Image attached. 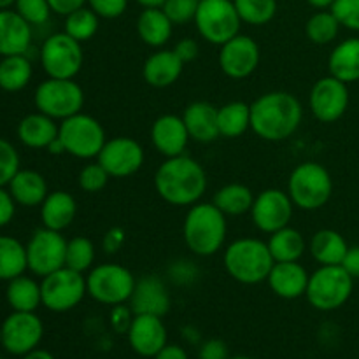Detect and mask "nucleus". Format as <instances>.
I'll return each instance as SVG.
<instances>
[{"instance_id":"f257e3e1","label":"nucleus","mask_w":359,"mask_h":359,"mask_svg":"<svg viewBox=\"0 0 359 359\" xmlns=\"http://www.w3.org/2000/svg\"><path fill=\"white\" fill-rule=\"evenodd\" d=\"M154 189L170 205L191 207L205 195L207 174L191 156L165 158L154 174Z\"/></svg>"},{"instance_id":"f03ea898","label":"nucleus","mask_w":359,"mask_h":359,"mask_svg":"<svg viewBox=\"0 0 359 359\" xmlns=\"http://www.w3.org/2000/svg\"><path fill=\"white\" fill-rule=\"evenodd\" d=\"M304 107L287 91H269L251 104V130L263 140L280 142L300 128Z\"/></svg>"},{"instance_id":"7ed1b4c3","label":"nucleus","mask_w":359,"mask_h":359,"mask_svg":"<svg viewBox=\"0 0 359 359\" xmlns=\"http://www.w3.org/2000/svg\"><path fill=\"white\" fill-rule=\"evenodd\" d=\"M226 216L214 203L198 202L189 207L182 223V238L195 256H214L226 241Z\"/></svg>"},{"instance_id":"20e7f679","label":"nucleus","mask_w":359,"mask_h":359,"mask_svg":"<svg viewBox=\"0 0 359 359\" xmlns=\"http://www.w3.org/2000/svg\"><path fill=\"white\" fill-rule=\"evenodd\" d=\"M223 263L231 279L237 280L238 284L255 286L269 279V273L276 262L266 242L244 237L233 241L224 249Z\"/></svg>"},{"instance_id":"39448f33","label":"nucleus","mask_w":359,"mask_h":359,"mask_svg":"<svg viewBox=\"0 0 359 359\" xmlns=\"http://www.w3.org/2000/svg\"><path fill=\"white\" fill-rule=\"evenodd\" d=\"M286 191L294 207L302 210H318L332 198V175L321 163L305 161L293 168Z\"/></svg>"},{"instance_id":"423d86ee","label":"nucleus","mask_w":359,"mask_h":359,"mask_svg":"<svg viewBox=\"0 0 359 359\" xmlns=\"http://www.w3.org/2000/svg\"><path fill=\"white\" fill-rule=\"evenodd\" d=\"M354 279L342 265H321L309 277L307 302L321 312H332L347 304L353 294Z\"/></svg>"},{"instance_id":"0eeeda50","label":"nucleus","mask_w":359,"mask_h":359,"mask_svg":"<svg viewBox=\"0 0 359 359\" xmlns=\"http://www.w3.org/2000/svg\"><path fill=\"white\" fill-rule=\"evenodd\" d=\"M58 137L67 154L77 160H93L107 142L102 123L83 111L60 121Z\"/></svg>"},{"instance_id":"6e6552de","label":"nucleus","mask_w":359,"mask_h":359,"mask_svg":"<svg viewBox=\"0 0 359 359\" xmlns=\"http://www.w3.org/2000/svg\"><path fill=\"white\" fill-rule=\"evenodd\" d=\"M193 21L200 37L214 46H223L233 39L242 27L233 0H200Z\"/></svg>"},{"instance_id":"1a4fd4ad","label":"nucleus","mask_w":359,"mask_h":359,"mask_svg":"<svg viewBox=\"0 0 359 359\" xmlns=\"http://www.w3.org/2000/svg\"><path fill=\"white\" fill-rule=\"evenodd\" d=\"M135 283V276L119 263H102L93 266L86 276L88 294L109 307L130 302Z\"/></svg>"},{"instance_id":"9d476101","label":"nucleus","mask_w":359,"mask_h":359,"mask_svg":"<svg viewBox=\"0 0 359 359\" xmlns=\"http://www.w3.org/2000/svg\"><path fill=\"white\" fill-rule=\"evenodd\" d=\"M34 104L42 114L63 121L83 111L84 91L74 79L48 77L35 88Z\"/></svg>"},{"instance_id":"9b49d317","label":"nucleus","mask_w":359,"mask_h":359,"mask_svg":"<svg viewBox=\"0 0 359 359\" xmlns=\"http://www.w3.org/2000/svg\"><path fill=\"white\" fill-rule=\"evenodd\" d=\"M42 70L55 79H74L84 63L83 44L65 32L51 34L39 51Z\"/></svg>"},{"instance_id":"f8f14e48","label":"nucleus","mask_w":359,"mask_h":359,"mask_svg":"<svg viewBox=\"0 0 359 359\" xmlns=\"http://www.w3.org/2000/svg\"><path fill=\"white\" fill-rule=\"evenodd\" d=\"M42 305L51 312H69L76 309L88 294L84 273L63 266L41 280Z\"/></svg>"},{"instance_id":"ddd939ff","label":"nucleus","mask_w":359,"mask_h":359,"mask_svg":"<svg viewBox=\"0 0 359 359\" xmlns=\"http://www.w3.org/2000/svg\"><path fill=\"white\" fill-rule=\"evenodd\" d=\"M67 238L62 231L51 228H37L32 233L27 244L28 270L37 277H46L49 273L65 266Z\"/></svg>"},{"instance_id":"4468645a","label":"nucleus","mask_w":359,"mask_h":359,"mask_svg":"<svg viewBox=\"0 0 359 359\" xmlns=\"http://www.w3.org/2000/svg\"><path fill=\"white\" fill-rule=\"evenodd\" d=\"M294 203L290 198L287 191L277 188L263 189L255 196L251 207V219L255 226L263 233H276L283 228L290 226L293 219Z\"/></svg>"},{"instance_id":"2eb2a0df","label":"nucleus","mask_w":359,"mask_h":359,"mask_svg":"<svg viewBox=\"0 0 359 359\" xmlns=\"http://www.w3.org/2000/svg\"><path fill=\"white\" fill-rule=\"evenodd\" d=\"M2 347L14 356H25L37 349L44 337V325L35 312H16L9 314L0 326Z\"/></svg>"},{"instance_id":"dca6fc26","label":"nucleus","mask_w":359,"mask_h":359,"mask_svg":"<svg viewBox=\"0 0 359 359\" xmlns=\"http://www.w3.org/2000/svg\"><path fill=\"white\" fill-rule=\"evenodd\" d=\"M146 153L144 147L132 137H114L102 147L97 161L114 179H125L142 168Z\"/></svg>"},{"instance_id":"f3484780","label":"nucleus","mask_w":359,"mask_h":359,"mask_svg":"<svg viewBox=\"0 0 359 359\" xmlns=\"http://www.w3.org/2000/svg\"><path fill=\"white\" fill-rule=\"evenodd\" d=\"M309 107L314 118L321 123H335L349 107V90L344 81L333 76L316 81L309 95Z\"/></svg>"},{"instance_id":"a211bd4d","label":"nucleus","mask_w":359,"mask_h":359,"mask_svg":"<svg viewBox=\"0 0 359 359\" xmlns=\"http://www.w3.org/2000/svg\"><path fill=\"white\" fill-rule=\"evenodd\" d=\"M219 48L217 62H219L221 72L230 79H245L258 69L262 53H259L258 42L249 35H235Z\"/></svg>"},{"instance_id":"6ab92c4d","label":"nucleus","mask_w":359,"mask_h":359,"mask_svg":"<svg viewBox=\"0 0 359 359\" xmlns=\"http://www.w3.org/2000/svg\"><path fill=\"white\" fill-rule=\"evenodd\" d=\"M130 307L133 314H146L163 318L170 311V294L161 277L147 273L137 279L133 293L130 297Z\"/></svg>"},{"instance_id":"aec40b11","label":"nucleus","mask_w":359,"mask_h":359,"mask_svg":"<svg viewBox=\"0 0 359 359\" xmlns=\"http://www.w3.org/2000/svg\"><path fill=\"white\" fill-rule=\"evenodd\" d=\"M191 140L182 116L163 114L156 118L151 126V142L154 149L165 158L184 154L188 142Z\"/></svg>"},{"instance_id":"412c9836","label":"nucleus","mask_w":359,"mask_h":359,"mask_svg":"<svg viewBox=\"0 0 359 359\" xmlns=\"http://www.w3.org/2000/svg\"><path fill=\"white\" fill-rule=\"evenodd\" d=\"M126 335L132 349L142 358H154L167 346V328L158 316H135Z\"/></svg>"},{"instance_id":"4be33fe9","label":"nucleus","mask_w":359,"mask_h":359,"mask_svg":"<svg viewBox=\"0 0 359 359\" xmlns=\"http://www.w3.org/2000/svg\"><path fill=\"white\" fill-rule=\"evenodd\" d=\"M309 277L311 273L302 263L283 262L273 263L266 283H269L272 293L283 300H297V298L305 297Z\"/></svg>"},{"instance_id":"5701e85b","label":"nucleus","mask_w":359,"mask_h":359,"mask_svg":"<svg viewBox=\"0 0 359 359\" xmlns=\"http://www.w3.org/2000/svg\"><path fill=\"white\" fill-rule=\"evenodd\" d=\"M32 28L16 11H0V56L27 55L34 39Z\"/></svg>"},{"instance_id":"b1692460","label":"nucleus","mask_w":359,"mask_h":359,"mask_svg":"<svg viewBox=\"0 0 359 359\" xmlns=\"http://www.w3.org/2000/svg\"><path fill=\"white\" fill-rule=\"evenodd\" d=\"M184 63L181 62L174 49L160 48L153 55L147 56L142 67V76L149 86L168 88L181 77Z\"/></svg>"},{"instance_id":"393cba45","label":"nucleus","mask_w":359,"mask_h":359,"mask_svg":"<svg viewBox=\"0 0 359 359\" xmlns=\"http://www.w3.org/2000/svg\"><path fill=\"white\" fill-rule=\"evenodd\" d=\"M184 125L189 137L196 142L209 144L219 139V126H217V107L209 102H193L184 109Z\"/></svg>"},{"instance_id":"a878e982","label":"nucleus","mask_w":359,"mask_h":359,"mask_svg":"<svg viewBox=\"0 0 359 359\" xmlns=\"http://www.w3.org/2000/svg\"><path fill=\"white\" fill-rule=\"evenodd\" d=\"M16 133L23 146L30 149H48L49 144L58 137V125H56V119L37 111L34 114L25 116L18 123Z\"/></svg>"},{"instance_id":"bb28decb","label":"nucleus","mask_w":359,"mask_h":359,"mask_svg":"<svg viewBox=\"0 0 359 359\" xmlns=\"http://www.w3.org/2000/svg\"><path fill=\"white\" fill-rule=\"evenodd\" d=\"M77 214V203L70 193L51 191L48 193L44 202L41 203V221L42 226L51 230L63 231L74 223Z\"/></svg>"},{"instance_id":"cd10ccee","label":"nucleus","mask_w":359,"mask_h":359,"mask_svg":"<svg viewBox=\"0 0 359 359\" xmlns=\"http://www.w3.org/2000/svg\"><path fill=\"white\" fill-rule=\"evenodd\" d=\"M174 23L168 20L161 7H146L137 18V34L149 48H163L172 39Z\"/></svg>"},{"instance_id":"c85d7f7f","label":"nucleus","mask_w":359,"mask_h":359,"mask_svg":"<svg viewBox=\"0 0 359 359\" xmlns=\"http://www.w3.org/2000/svg\"><path fill=\"white\" fill-rule=\"evenodd\" d=\"M9 191L14 202L23 207H37L48 196V182L44 175L35 170H18V174L11 179Z\"/></svg>"},{"instance_id":"c756f323","label":"nucleus","mask_w":359,"mask_h":359,"mask_svg":"<svg viewBox=\"0 0 359 359\" xmlns=\"http://www.w3.org/2000/svg\"><path fill=\"white\" fill-rule=\"evenodd\" d=\"M330 76L346 84L359 81V39H346L335 46L328 58Z\"/></svg>"},{"instance_id":"7c9ffc66","label":"nucleus","mask_w":359,"mask_h":359,"mask_svg":"<svg viewBox=\"0 0 359 359\" xmlns=\"http://www.w3.org/2000/svg\"><path fill=\"white\" fill-rule=\"evenodd\" d=\"M309 251L319 265H342L349 245L339 231L326 228L312 235Z\"/></svg>"},{"instance_id":"2f4dec72","label":"nucleus","mask_w":359,"mask_h":359,"mask_svg":"<svg viewBox=\"0 0 359 359\" xmlns=\"http://www.w3.org/2000/svg\"><path fill=\"white\" fill-rule=\"evenodd\" d=\"M6 300L16 312H35L42 305L41 284L32 277H14L7 283Z\"/></svg>"},{"instance_id":"473e14b6","label":"nucleus","mask_w":359,"mask_h":359,"mask_svg":"<svg viewBox=\"0 0 359 359\" xmlns=\"http://www.w3.org/2000/svg\"><path fill=\"white\" fill-rule=\"evenodd\" d=\"M34 76V67L27 55L2 56L0 60V90L16 93L25 90Z\"/></svg>"},{"instance_id":"72a5a7b5","label":"nucleus","mask_w":359,"mask_h":359,"mask_svg":"<svg viewBox=\"0 0 359 359\" xmlns=\"http://www.w3.org/2000/svg\"><path fill=\"white\" fill-rule=\"evenodd\" d=\"M219 135L224 139H237L251 128V105L245 102H228L217 109Z\"/></svg>"},{"instance_id":"f704fd0d","label":"nucleus","mask_w":359,"mask_h":359,"mask_svg":"<svg viewBox=\"0 0 359 359\" xmlns=\"http://www.w3.org/2000/svg\"><path fill=\"white\" fill-rule=\"evenodd\" d=\"M266 244H269V249L276 263L300 262L302 256L305 255V249H307V242H305L304 235L291 226H286L270 235Z\"/></svg>"},{"instance_id":"c9c22d12","label":"nucleus","mask_w":359,"mask_h":359,"mask_svg":"<svg viewBox=\"0 0 359 359\" xmlns=\"http://www.w3.org/2000/svg\"><path fill=\"white\" fill-rule=\"evenodd\" d=\"M252 202H255V195H252L251 188H248L245 184H238V182H231V184L217 189L212 200L214 205L224 216H244V214L251 212Z\"/></svg>"},{"instance_id":"e433bc0d","label":"nucleus","mask_w":359,"mask_h":359,"mask_svg":"<svg viewBox=\"0 0 359 359\" xmlns=\"http://www.w3.org/2000/svg\"><path fill=\"white\" fill-rule=\"evenodd\" d=\"M28 270L27 245L9 235H0V280L9 283Z\"/></svg>"},{"instance_id":"4c0bfd02","label":"nucleus","mask_w":359,"mask_h":359,"mask_svg":"<svg viewBox=\"0 0 359 359\" xmlns=\"http://www.w3.org/2000/svg\"><path fill=\"white\" fill-rule=\"evenodd\" d=\"M340 23L332 11L321 9L316 14H312L305 25V34H307L309 41L314 42L318 46H326L333 42L339 35Z\"/></svg>"},{"instance_id":"58836bf2","label":"nucleus","mask_w":359,"mask_h":359,"mask_svg":"<svg viewBox=\"0 0 359 359\" xmlns=\"http://www.w3.org/2000/svg\"><path fill=\"white\" fill-rule=\"evenodd\" d=\"M98 27H100V18L90 7L84 6L65 16V30L63 32L83 44V42H88L95 37Z\"/></svg>"},{"instance_id":"ea45409f","label":"nucleus","mask_w":359,"mask_h":359,"mask_svg":"<svg viewBox=\"0 0 359 359\" xmlns=\"http://www.w3.org/2000/svg\"><path fill=\"white\" fill-rule=\"evenodd\" d=\"M242 23L263 27L277 14V0H233Z\"/></svg>"},{"instance_id":"a19ab883","label":"nucleus","mask_w":359,"mask_h":359,"mask_svg":"<svg viewBox=\"0 0 359 359\" xmlns=\"http://www.w3.org/2000/svg\"><path fill=\"white\" fill-rule=\"evenodd\" d=\"M95 245L88 237H74L67 242L65 266L76 272H90L95 263Z\"/></svg>"},{"instance_id":"79ce46f5","label":"nucleus","mask_w":359,"mask_h":359,"mask_svg":"<svg viewBox=\"0 0 359 359\" xmlns=\"http://www.w3.org/2000/svg\"><path fill=\"white\" fill-rule=\"evenodd\" d=\"M14 11L27 23H30L32 27H42V25H46L53 13L48 0H16Z\"/></svg>"},{"instance_id":"37998d69","label":"nucleus","mask_w":359,"mask_h":359,"mask_svg":"<svg viewBox=\"0 0 359 359\" xmlns=\"http://www.w3.org/2000/svg\"><path fill=\"white\" fill-rule=\"evenodd\" d=\"M109 179L111 175L107 174V170L98 161H95V163H88L86 167L81 168L79 175H77V184L83 191L98 193L107 186Z\"/></svg>"},{"instance_id":"c03bdc74","label":"nucleus","mask_w":359,"mask_h":359,"mask_svg":"<svg viewBox=\"0 0 359 359\" xmlns=\"http://www.w3.org/2000/svg\"><path fill=\"white\" fill-rule=\"evenodd\" d=\"M20 170V154L9 140L0 137V188L9 186L11 179Z\"/></svg>"},{"instance_id":"a18cd8bd","label":"nucleus","mask_w":359,"mask_h":359,"mask_svg":"<svg viewBox=\"0 0 359 359\" xmlns=\"http://www.w3.org/2000/svg\"><path fill=\"white\" fill-rule=\"evenodd\" d=\"M200 0H165L161 9L174 25H186L195 20Z\"/></svg>"},{"instance_id":"49530a36","label":"nucleus","mask_w":359,"mask_h":359,"mask_svg":"<svg viewBox=\"0 0 359 359\" xmlns=\"http://www.w3.org/2000/svg\"><path fill=\"white\" fill-rule=\"evenodd\" d=\"M340 27L359 32V0H335L330 7Z\"/></svg>"},{"instance_id":"de8ad7c7","label":"nucleus","mask_w":359,"mask_h":359,"mask_svg":"<svg viewBox=\"0 0 359 359\" xmlns=\"http://www.w3.org/2000/svg\"><path fill=\"white\" fill-rule=\"evenodd\" d=\"M198 266L189 259H177L168 266V279L177 286H189L198 279Z\"/></svg>"},{"instance_id":"09e8293b","label":"nucleus","mask_w":359,"mask_h":359,"mask_svg":"<svg viewBox=\"0 0 359 359\" xmlns=\"http://www.w3.org/2000/svg\"><path fill=\"white\" fill-rule=\"evenodd\" d=\"M86 4L102 20H116L128 9V0H86Z\"/></svg>"},{"instance_id":"8fccbe9b","label":"nucleus","mask_w":359,"mask_h":359,"mask_svg":"<svg viewBox=\"0 0 359 359\" xmlns=\"http://www.w3.org/2000/svg\"><path fill=\"white\" fill-rule=\"evenodd\" d=\"M133 318H135V314H133L130 305L121 304L111 307V316H109V319H111V326L116 333H128Z\"/></svg>"},{"instance_id":"3c124183","label":"nucleus","mask_w":359,"mask_h":359,"mask_svg":"<svg viewBox=\"0 0 359 359\" xmlns=\"http://www.w3.org/2000/svg\"><path fill=\"white\" fill-rule=\"evenodd\" d=\"M16 205L13 195H11L9 189L0 188V228L7 226L11 221L14 219V214H16Z\"/></svg>"},{"instance_id":"603ef678","label":"nucleus","mask_w":359,"mask_h":359,"mask_svg":"<svg viewBox=\"0 0 359 359\" xmlns=\"http://www.w3.org/2000/svg\"><path fill=\"white\" fill-rule=\"evenodd\" d=\"M125 241H126L125 230L119 226H114L111 228V230L105 231L104 241H102V248H104V251L107 252V255H116V252L123 248Z\"/></svg>"},{"instance_id":"864d4df0","label":"nucleus","mask_w":359,"mask_h":359,"mask_svg":"<svg viewBox=\"0 0 359 359\" xmlns=\"http://www.w3.org/2000/svg\"><path fill=\"white\" fill-rule=\"evenodd\" d=\"M228 347L223 340H207L200 349V359H228Z\"/></svg>"},{"instance_id":"5fc2aeb1","label":"nucleus","mask_w":359,"mask_h":359,"mask_svg":"<svg viewBox=\"0 0 359 359\" xmlns=\"http://www.w3.org/2000/svg\"><path fill=\"white\" fill-rule=\"evenodd\" d=\"M174 53L181 58L182 63H189L198 56V44L195 39L184 37L174 46Z\"/></svg>"},{"instance_id":"6e6d98bb","label":"nucleus","mask_w":359,"mask_h":359,"mask_svg":"<svg viewBox=\"0 0 359 359\" xmlns=\"http://www.w3.org/2000/svg\"><path fill=\"white\" fill-rule=\"evenodd\" d=\"M49 7L58 16H69L74 11L86 6V0H48Z\"/></svg>"},{"instance_id":"4d7b16f0","label":"nucleus","mask_w":359,"mask_h":359,"mask_svg":"<svg viewBox=\"0 0 359 359\" xmlns=\"http://www.w3.org/2000/svg\"><path fill=\"white\" fill-rule=\"evenodd\" d=\"M342 266L353 279H359V245L349 248L342 262Z\"/></svg>"},{"instance_id":"13d9d810","label":"nucleus","mask_w":359,"mask_h":359,"mask_svg":"<svg viewBox=\"0 0 359 359\" xmlns=\"http://www.w3.org/2000/svg\"><path fill=\"white\" fill-rule=\"evenodd\" d=\"M154 359H188V354H186V351L182 349L181 346L167 344V346L154 356Z\"/></svg>"},{"instance_id":"bf43d9fd","label":"nucleus","mask_w":359,"mask_h":359,"mask_svg":"<svg viewBox=\"0 0 359 359\" xmlns=\"http://www.w3.org/2000/svg\"><path fill=\"white\" fill-rule=\"evenodd\" d=\"M48 151L49 154H55V156H60V154H65V146H63V142L60 140V137H56L55 140H53L51 144L48 146Z\"/></svg>"},{"instance_id":"052dcab7","label":"nucleus","mask_w":359,"mask_h":359,"mask_svg":"<svg viewBox=\"0 0 359 359\" xmlns=\"http://www.w3.org/2000/svg\"><path fill=\"white\" fill-rule=\"evenodd\" d=\"M23 359H55L49 351H44V349H34L30 351L28 354H25Z\"/></svg>"},{"instance_id":"680f3d73","label":"nucleus","mask_w":359,"mask_h":359,"mask_svg":"<svg viewBox=\"0 0 359 359\" xmlns=\"http://www.w3.org/2000/svg\"><path fill=\"white\" fill-rule=\"evenodd\" d=\"M309 4H311L312 7H316V9H330L332 7V4L335 2V0H307Z\"/></svg>"},{"instance_id":"e2e57ef3","label":"nucleus","mask_w":359,"mask_h":359,"mask_svg":"<svg viewBox=\"0 0 359 359\" xmlns=\"http://www.w3.org/2000/svg\"><path fill=\"white\" fill-rule=\"evenodd\" d=\"M135 2L146 9V7H161L165 0H135Z\"/></svg>"},{"instance_id":"0e129e2a","label":"nucleus","mask_w":359,"mask_h":359,"mask_svg":"<svg viewBox=\"0 0 359 359\" xmlns=\"http://www.w3.org/2000/svg\"><path fill=\"white\" fill-rule=\"evenodd\" d=\"M14 4H16V0H0V11L9 9V7L14 6Z\"/></svg>"},{"instance_id":"69168bd1","label":"nucleus","mask_w":359,"mask_h":359,"mask_svg":"<svg viewBox=\"0 0 359 359\" xmlns=\"http://www.w3.org/2000/svg\"><path fill=\"white\" fill-rule=\"evenodd\" d=\"M228 359H252V358H249V356H233V358H228Z\"/></svg>"},{"instance_id":"338daca9","label":"nucleus","mask_w":359,"mask_h":359,"mask_svg":"<svg viewBox=\"0 0 359 359\" xmlns=\"http://www.w3.org/2000/svg\"><path fill=\"white\" fill-rule=\"evenodd\" d=\"M0 346H2V332H0Z\"/></svg>"},{"instance_id":"774afa93","label":"nucleus","mask_w":359,"mask_h":359,"mask_svg":"<svg viewBox=\"0 0 359 359\" xmlns=\"http://www.w3.org/2000/svg\"><path fill=\"white\" fill-rule=\"evenodd\" d=\"M0 359H6V358H0Z\"/></svg>"}]
</instances>
